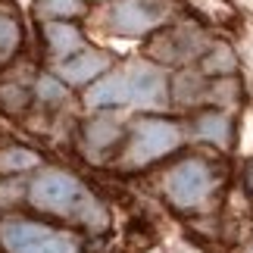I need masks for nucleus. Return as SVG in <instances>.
Returning <instances> with one entry per match:
<instances>
[{
    "label": "nucleus",
    "instance_id": "obj_2",
    "mask_svg": "<svg viewBox=\"0 0 253 253\" xmlns=\"http://www.w3.org/2000/svg\"><path fill=\"white\" fill-rule=\"evenodd\" d=\"M0 241L6 253H79L72 235L22 219H6L0 225Z\"/></svg>",
    "mask_w": 253,
    "mask_h": 253
},
{
    "label": "nucleus",
    "instance_id": "obj_16",
    "mask_svg": "<svg viewBox=\"0 0 253 253\" xmlns=\"http://www.w3.org/2000/svg\"><path fill=\"white\" fill-rule=\"evenodd\" d=\"M38 97H44V100H60V97H66V87L56 79H41L38 82Z\"/></svg>",
    "mask_w": 253,
    "mask_h": 253
},
{
    "label": "nucleus",
    "instance_id": "obj_4",
    "mask_svg": "<svg viewBox=\"0 0 253 253\" xmlns=\"http://www.w3.org/2000/svg\"><path fill=\"white\" fill-rule=\"evenodd\" d=\"M212 188L210 169L200 160H184L181 166H175L166 178V194L172 197V203L178 207H197L207 200V194Z\"/></svg>",
    "mask_w": 253,
    "mask_h": 253
},
{
    "label": "nucleus",
    "instance_id": "obj_14",
    "mask_svg": "<svg viewBox=\"0 0 253 253\" xmlns=\"http://www.w3.org/2000/svg\"><path fill=\"white\" fill-rule=\"evenodd\" d=\"M19 44V25L13 19L0 16V53H13Z\"/></svg>",
    "mask_w": 253,
    "mask_h": 253
},
{
    "label": "nucleus",
    "instance_id": "obj_11",
    "mask_svg": "<svg viewBox=\"0 0 253 253\" xmlns=\"http://www.w3.org/2000/svg\"><path fill=\"white\" fill-rule=\"evenodd\" d=\"M41 163V157L32 150H22V147H13V150H3L0 153V172H22V169H32Z\"/></svg>",
    "mask_w": 253,
    "mask_h": 253
},
{
    "label": "nucleus",
    "instance_id": "obj_6",
    "mask_svg": "<svg viewBox=\"0 0 253 253\" xmlns=\"http://www.w3.org/2000/svg\"><path fill=\"white\" fill-rule=\"evenodd\" d=\"M125 82H128V103L134 106H163L166 103V75L150 63H131L125 69Z\"/></svg>",
    "mask_w": 253,
    "mask_h": 253
},
{
    "label": "nucleus",
    "instance_id": "obj_13",
    "mask_svg": "<svg viewBox=\"0 0 253 253\" xmlns=\"http://www.w3.org/2000/svg\"><path fill=\"white\" fill-rule=\"evenodd\" d=\"M207 72H231L235 69V53L228 50V47H216L210 56H207Z\"/></svg>",
    "mask_w": 253,
    "mask_h": 253
},
{
    "label": "nucleus",
    "instance_id": "obj_9",
    "mask_svg": "<svg viewBox=\"0 0 253 253\" xmlns=\"http://www.w3.org/2000/svg\"><path fill=\"white\" fill-rule=\"evenodd\" d=\"M47 41H50V50L56 56H66L72 50L82 47V35L75 32L72 25H63V22H50L47 25Z\"/></svg>",
    "mask_w": 253,
    "mask_h": 253
},
{
    "label": "nucleus",
    "instance_id": "obj_1",
    "mask_svg": "<svg viewBox=\"0 0 253 253\" xmlns=\"http://www.w3.org/2000/svg\"><path fill=\"white\" fill-rule=\"evenodd\" d=\"M28 200L35 203L38 210H47V212H60V216H82L84 222H94L100 225L103 222V212L100 207L91 200V194L82 188L79 178L66 172H41L38 178L32 181L28 188Z\"/></svg>",
    "mask_w": 253,
    "mask_h": 253
},
{
    "label": "nucleus",
    "instance_id": "obj_5",
    "mask_svg": "<svg viewBox=\"0 0 253 253\" xmlns=\"http://www.w3.org/2000/svg\"><path fill=\"white\" fill-rule=\"evenodd\" d=\"M166 19V6L160 0H119L110 13V25L119 35H144Z\"/></svg>",
    "mask_w": 253,
    "mask_h": 253
},
{
    "label": "nucleus",
    "instance_id": "obj_3",
    "mask_svg": "<svg viewBox=\"0 0 253 253\" xmlns=\"http://www.w3.org/2000/svg\"><path fill=\"white\" fill-rule=\"evenodd\" d=\"M181 144V131L172 122H160V119H144L134 125V138L131 147L125 153L128 166H144V163L163 157V153L175 150Z\"/></svg>",
    "mask_w": 253,
    "mask_h": 253
},
{
    "label": "nucleus",
    "instance_id": "obj_12",
    "mask_svg": "<svg viewBox=\"0 0 253 253\" xmlns=\"http://www.w3.org/2000/svg\"><path fill=\"white\" fill-rule=\"evenodd\" d=\"M38 13L44 19L53 16H79L82 13V0H38Z\"/></svg>",
    "mask_w": 253,
    "mask_h": 253
},
{
    "label": "nucleus",
    "instance_id": "obj_7",
    "mask_svg": "<svg viewBox=\"0 0 253 253\" xmlns=\"http://www.w3.org/2000/svg\"><path fill=\"white\" fill-rule=\"evenodd\" d=\"M106 66H110V60H106L103 53L87 50L82 56H75V60L60 63V75H63L66 82H72V84H84V82H91L94 75H100Z\"/></svg>",
    "mask_w": 253,
    "mask_h": 253
},
{
    "label": "nucleus",
    "instance_id": "obj_10",
    "mask_svg": "<svg viewBox=\"0 0 253 253\" xmlns=\"http://www.w3.org/2000/svg\"><path fill=\"white\" fill-rule=\"evenodd\" d=\"M228 119L222 113H210L197 122V134L203 141H212V144H228Z\"/></svg>",
    "mask_w": 253,
    "mask_h": 253
},
{
    "label": "nucleus",
    "instance_id": "obj_15",
    "mask_svg": "<svg viewBox=\"0 0 253 253\" xmlns=\"http://www.w3.org/2000/svg\"><path fill=\"white\" fill-rule=\"evenodd\" d=\"M116 134H119V128H116L113 122H94L91 128H87V138H91L94 147H103V144H110Z\"/></svg>",
    "mask_w": 253,
    "mask_h": 253
},
{
    "label": "nucleus",
    "instance_id": "obj_8",
    "mask_svg": "<svg viewBox=\"0 0 253 253\" xmlns=\"http://www.w3.org/2000/svg\"><path fill=\"white\" fill-rule=\"evenodd\" d=\"M113 103H128V82L125 72L106 75L103 82H97L87 91V106H113Z\"/></svg>",
    "mask_w": 253,
    "mask_h": 253
}]
</instances>
